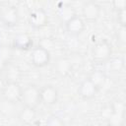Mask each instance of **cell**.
Listing matches in <instances>:
<instances>
[{
  "label": "cell",
  "instance_id": "obj_1",
  "mask_svg": "<svg viewBox=\"0 0 126 126\" xmlns=\"http://www.w3.org/2000/svg\"><path fill=\"white\" fill-rule=\"evenodd\" d=\"M20 101H22L24 106L35 109L40 103L39 88L33 84H29L22 88V95Z\"/></svg>",
  "mask_w": 126,
  "mask_h": 126
},
{
  "label": "cell",
  "instance_id": "obj_2",
  "mask_svg": "<svg viewBox=\"0 0 126 126\" xmlns=\"http://www.w3.org/2000/svg\"><path fill=\"white\" fill-rule=\"evenodd\" d=\"M112 54L111 44L106 39H101L96 42L92 49V57L98 64L106 63L110 60Z\"/></svg>",
  "mask_w": 126,
  "mask_h": 126
},
{
  "label": "cell",
  "instance_id": "obj_3",
  "mask_svg": "<svg viewBox=\"0 0 126 126\" xmlns=\"http://www.w3.org/2000/svg\"><path fill=\"white\" fill-rule=\"evenodd\" d=\"M0 21L8 28L15 27L19 22L18 9L13 5H3L0 7Z\"/></svg>",
  "mask_w": 126,
  "mask_h": 126
},
{
  "label": "cell",
  "instance_id": "obj_4",
  "mask_svg": "<svg viewBox=\"0 0 126 126\" xmlns=\"http://www.w3.org/2000/svg\"><path fill=\"white\" fill-rule=\"evenodd\" d=\"M31 62L37 68L46 66L50 62V53L48 49L42 45L33 47L31 53Z\"/></svg>",
  "mask_w": 126,
  "mask_h": 126
},
{
  "label": "cell",
  "instance_id": "obj_5",
  "mask_svg": "<svg viewBox=\"0 0 126 126\" xmlns=\"http://www.w3.org/2000/svg\"><path fill=\"white\" fill-rule=\"evenodd\" d=\"M2 95L5 100L11 103H15L21 100L22 95V87L19 83L6 82L2 88Z\"/></svg>",
  "mask_w": 126,
  "mask_h": 126
},
{
  "label": "cell",
  "instance_id": "obj_6",
  "mask_svg": "<svg viewBox=\"0 0 126 126\" xmlns=\"http://www.w3.org/2000/svg\"><path fill=\"white\" fill-rule=\"evenodd\" d=\"M29 24L33 29H42L48 23V16L44 9L34 8L32 9L28 17Z\"/></svg>",
  "mask_w": 126,
  "mask_h": 126
},
{
  "label": "cell",
  "instance_id": "obj_7",
  "mask_svg": "<svg viewBox=\"0 0 126 126\" xmlns=\"http://www.w3.org/2000/svg\"><path fill=\"white\" fill-rule=\"evenodd\" d=\"M40 102L50 106L57 102L58 99V91L53 85H44L39 89Z\"/></svg>",
  "mask_w": 126,
  "mask_h": 126
},
{
  "label": "cell",
  "instance_id": "obj_8",
  "mask_svg": "<svg viewBox=\"0 0 126 126\" xmlns=\"http://www.w3.org/2000/svg\"><path fill=\"white\" fill-rule=\"evenodd\" d=\"M100 15V7L94 1H88L83 5L82 18L84 21L93 23L95 22Z\"/></svg>",
  "mask_w": 126,
  "mask_h": 126
},
{
  "label": "cell",
  "instance_id": "obj_9",
  "mask_svg": "<svg viewBox=\"0 0 126 126\" xmlns=\"http://www.w3.org/2000/svg\"><path fill=\"white\" fill-rule=\"evenodd\" d=\"M64 26H65L66 32H68L69 36H76V37L80 35L86 28L85 21L83 20L82 17H79L78 15L70 19L67 23L64 24Z\"/></svg>",
  "mask_w": 126,
  "mask_h": 126
},
{
  "label": "cell",
  "instance_id": "obj_10",
  "mask_svg": "<svg viewBox=\"0 0 126 126\" xmlns=\"http://www.w3.org/2000/svg\"><path fill=\"white\" fill-rule=\"evenodd\" d=\"M32 47V38L28 32H19L12 39V48L30 50Z\"/></svg>",
  "mask_w": 126,
  "mask_h": 126
},
{
  "label": "cell",
  "instance_id": "obj_11",
  "mask_svg": "<svg viewBox=\"0 0 126 126\" xmlns=\"http://www.w3.org/2000/svg\"><path fill=\"white\" fill-rule=\"evenodd\" d=\"M98 91L99 90L90 81L89 78H86L85 80H83V82L80 84L79 89H78V93L80 96L85 100L94 98L96 95Z\"/></svg>",
  "mask_w": 126,
  "mask_h": 126
},
{
  "label": "cell",
  "instance_id": "obj_12",
  "mask_svg": "<svg viewBox=\"0 0 126 126\" xmlns=\"http://www.w3.org/2000/svg\"><path fill=\"white\" fill-rule=\"evenodd\" d=\"M53 70L59 77H67L73 70V63L68 57H59L53 65Z\"/></svg>",
  "mask_w": 126,
  "mask_h": 126
},
{
  "label": "cell",
  "instance_id": "obj_13",
  "mask_svg": "<svg viewBox=\"0 0 126 126\" xmlns=\"http://www.w3.org/2000/svg\"><path fill=\"white\" fill-rule=\"evenodd\" d=\"M124 105L120 101H117L115 104L111 105V111L107 118L112 126H120L122 124L124 120Z\"/></svg>",
  "mask_w": 126,
  "mask_h": 126
},
{
  "label": "cell",
  "instance_id": "obj_14",
  "mask_svg": "<svg viewBox=\"0 0 126 126\" xmlns=\"http://www.w3.org/2000/svg\"><path fill=\"white\" fill-rule=\"evenodd\" d=\"M56 8H57V9H56L57 17L59 18V20H60L63 24L67 23L70 19H72L74 16H76V13H75L74 8H73L69 3L59 2Z\"/></svg>",
  "mask_w": 126,
  "mask_h": 126
},
{
  "label": "cell",
  "instance_id": "obj_15",
  "mask_svg": "<svg viewBox=\"0 0 126 126\" xmlns=\"http://www.w3.org/2000/svg\"><path fill=\"white\" fill-rule=\"evenodd\" d=\"M19 120L26 126L33 125L36 121V111L33 108L24 106L19 113Z\"/></svg>",
  "mask_w": 126,
  "mask_h": 126
},
{
  "label": "cell",
  "instance_id": "obj_16",
  "mask_svg": "<svg viewBox=\"0 0 126 126\" xmlns=\"http://www.w3.org/2000/svg\"><path fill=\"white\" fill-rule=\"evenodd\" d=\"M4 76L6 79V82L11 83H18L19 80L22 77V71L18 65H15L13 63H10L5 69H4Z\"/></svg>",
  "mask_w": 126,
  "mask_h": 126
},
{
  "label": "cell",
  "instance_id": "obj_17",
  "mask_svg": "<svg viewBox=\"0 0 126 126\" xmlns=\"http://www.w3.org/2000/svg\"><path fill=\"white\" fill-rule=\"evenodd\" d=\"M13 56V48L7 45L0 46V72H3L4 69L11 63Z\"/></svg>",
  "mask_w": 126,
  "mask_h": 126
},
{
  "label": "cell",
  "instance_id": "obj_18",
  "mask_svg": "<svg viewBox=\"0 0 126 126\" xmlns=\"http://www.w3.org/2000/svg\"><path fill=\"white\" fill-rule=\"evenodd\" d=\"M88 78L90 79V81H91L98 90H100L101 87H103V85L105 84V81H106V75H105V73H104L102 70H100V69H96V70L92 71Z\"/></svg>",
  "mask_w": 126,
  "mask_h": 126
},
{
  "label": "cell",
  "instance_id": "obj_19",
  "mask_svg": "<svg viewBox=\"0 0 126 126\" xmlns=\"http://www.w3.org/2000/svg\"><path fill=\"white\" fill-rule=\"evenodd\" d=\"M45 126H65L64 121L58 115H51L47 118Z\"/></svg>",
  "mask_w": 126,
  "mask_h": 126
},
{
  "label": "cell",
  "instance_id": "obj_20",
  "mask_svg": "<svg viewBox=\"0 0 126 126\" xmlns=\"http://www.w3.org/2000/svg\"><path fill=\"white\" fill-rule=\"evenodd\" d=\"M80 46V42L76 39V36H69L66 40V47L70 51H77Z\"/></svg>",
  "mask_w": 126,
  "mask_h": 126
},
{
  "label": "cell",
  "instance_id": "obj_21",
  "mask_svg": "<svg viewBox=\"0 0 126 126\" xmlns=\"http://www.w3.org/2000/svg\"><path fill=\"white\" fill-rule=\"evenodd\" d=\"M116 38L120 44H125V42H126V27L119 26V28L116 32Z\"/></svg>",
  "mask_w": 126,
  "mask_h": 126
},
{
  "label": "cell",
  "instance_id": "obj_22",
  "mask_svg": "<svg viewBox=\"0 0 126 126\" xmlns=\"http://www.w3.org/2000/svg\"><path fill=\"white\" fill-rule=\"evenodd\" d=\"M117 22L120 27H126V9L117 11Z\"/></svg>",
  "mask_w": 126,
  "mask_h": 126
},
{
  "label": "cell",
  "instance_id": "obj_23",
  "mask_svg": "<svg viewBox=\"0 0 126 126\" xmlns=\"http://www.w3.org/2000/svg\"><path fill=\"white\" fill-rule=\"evenodd\" d=\"M123 67V61L120 58H115L110 62V68L111 70H113L114 72L120 71Z\"/></svg>",
  "mask_w": 126,
  "mask_h": 126
},
{
  "label": "cell",
  "instance_id": "obj_24",
  "mask_svg": "<svg viewBox=\"0 0 126 126\" xmlns=\"http://www.w3.org/2000/svg\"><path fill=\"white\" fill-rule=\"evenodd\" d=\"M114 4V7L118 10H121V9H126V1L125 0H115L113 2Z\"/></svg>",
  "mask_w": 126,
  "mask_h": 126
}]
</instances>
